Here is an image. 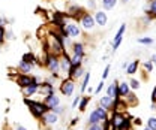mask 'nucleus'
Returning a JSON list of instances; mask_svg holds the SVG:
<instances>
[{"label": "nucleus", "instance_id": "1", "mask_svg": "<svg viewBox=\"0 0 156 130\" xmlns=\"http://www.w3.org/2000/svg\"><path fill=\"white\" fill-rule=\"evenodd\" d=\"M24 103L29 106V109L32 112V115L35 118H41L42 114L45 111H48V106L44 103V102H36V100H32L29 97H24Z\"/></svg>", "mask_w": 156, "mask_h": 130}, {"label": "nucleus", "instance_id": "2", "mask_svg": "<svg viewBox=\"0 0 156 130\" xmlns=\"http://www.w3.org/2000/svg\"><path fill=\"white\" fill-rule=\"evenodd\" d=\"M47 69L51 72V75H57L60 74V57L54 56V54H47L45 56V63Z\"/></svg>", "mask_w": 156, "mask_h": 130}, {"label": "nucleus", "instance_id": "3", "mask_svg": "<svg viewBox=\"0 0 156 130\" xmlns=\"http://www.w3.org/2000/svg\"><path fill=\"white\" fill-rule=\"evenodd\" d=\"M62 33L68 37H78L81 36V29L75 21H68V22H63Z\"/></svg>", "mask_w": 156, "mask_h": 130}, {"label": "nucleus", "instance_id": "4", "mask_svg": "<svg viewBox=\"0 0 156 130\" xmlns=\"http://www.w3.org/2000/svg\"><path fill=\"white\" fill-rule=\"evenodd\" d=\"M80 24H81V27H83L86 32H92V30L95 29V26H96L95 18H93V15H92L90 12H84V14L80 17Z\"/></svg>", "mask_w": 156, "mask_h": 130}, {"label": "nucleus", "instance_id": "5", "mask_svg": "<svg viewBox=\"0 0 156 130\" xmlns=\"http://www.w3.org/2000/svg\"><path fill=\"white\" fill-rule=\"evenodd\" d=\"M74 90H75V82H74L72 78H66V79L60 84V91H62L63 96H66V97H71L72 93H74Z\"/></svg>", "mask_w": 156, "mask_h": 130}, {"label": "nucleus", "instance_id": "6", "mask_svg": "<svg viewBox=\"0 0 156 130\" xmlns=\"http://www.w3.org/2000/svg\"><path fill=\"white\" fill-rule=\"evenodd\" d=\"M41 118H42V123L47 124V126H54V124H57V121H58V115L54 114L51 109H48V111L44 112Z\"/></svg>", "mask_w": 156, "mask_h": 130}, {"label": "nucleus", "instance_id": "7", "mask_svg": "<svg viewBox=\"0 0 156 130\" xmlns=\"http://www.w3.org/2000/svg\"><path fill=\"white\" fill-rule=\"evenodd\" d=\"M114 103H116V100L113 97H110V96H102L99 99V106H102L107 111H111V112L114 111Z\"/></svg>", "mask_w": 156, "mask_h": 130}, {"label": "nucleus", "instance_id": "8", "mask_svg": "<svg viewBox=\"0 0 156 130\" xmlns=\"http://www.w3.org/2000/svg\"><path fill=\"white\" fill-rule=\"evenodd\" d=\"M44 103L48 106V109H53L54 106L60 105V97H58L56 93H51V94H48V96H45Z\"/></svg>", "mask_w": 156, "mask_h": 130}, {"label": "nucleus", "instance_id": "9", "mask_svg": "<svg viewBox=\"0 0 156 130\" xmlns=\"http://www.w3.org/2000/svg\"><path fill=\"white\" fill-rule=\"evenodd\" d=\"M32 82H33V76H30L29 74H20L18 76H17V84H18L21 88L29 87Z\"/></svg>", "mask_w": 156, "mask_h": 130}, {"label": "nucleus", "instance_id": "10", "mask_svg": "<svg viewBox=\"0 0 156 130\" xmlns=\"http://www.w3.org/2000/svg\"><path fill=\"white\" fill-rule=\"evenodd\" d=\"M93 18H95L96 26H99V27H105V26H107V22H108L107 12H104V11H96V12H95V15H93Z\"/></svg>", "mask_w": 156, "mask_h": 130}, {"label": "nucleus", "instance_id": "11", "mask_svg": "<svg viewBox=\"0 0 156 130\" xmlns=\"http://www.w3.org/2000/svg\"><path fill=\"white\" fill-rule=\"evenodd\" d=\"M107 96L113 97L114 100L120 99V97H119V82H117V81H113V82L107 87Z\"/></svg>", "mask_w": 156, "mask_h": 130}, {"label": "nucleus", "instance_id": "12", "mask_svg": "<svg viewBox=\"0 0 156 130\" xmlns=\"http://www.w3.org/2000/svg\"><path fill=\"white\" fill-rule=\"evenodd\" d=\"M69 67H71V60H69V56H68L66 53H63V54L60 56V72H66V74H68Z\"/></svg>", "mask_w": 156, "mask_h": 130}, {"label": "nucleus", "instance_id": "13", "mask_svg": "<svg viewBox=\"0 0 156 130\" xmlns=\"http://www.w3.org/2000/svg\"><path fill=\"white\" fill-rule=\"evenodd\" d=\"M83 14H84V11H83V8L78 6V5H71L69 9H68V15H69V17H74V18H80Z\"/></svg>", "mask_w": 156, "mask_h": 130}, {"label": "nucleus", "instance_id": "14", "mask_svg": "<svg viewBox=\"0 0 156 130\" xmlns=\"http://www.w3.org/2000/svg\"><path fill=\"white\" fill-rule=\"evenodd\" d=\"M129 93H131V87H129V84H128L126 81L119 82V97H120V99H125Z\"/></svg>", "mask_w": 156, "mask_h": 130}, {"label": "nucleus", "instance_id": "15", "mask_svg": "<svg viewBox=\"0 0 156 130\" xmlns=\"http://www.w3.org/2000/svg\"><path fill=\"white\" fill-rule=\"evenodd\" d=\"M32 69H33V64H30V63H26V61L20 60L18 70L21 72V74H29V72H32Z\"/></svg>", "mask_w": 156, "mask_h": 130}, {"label": "nucleus", "instance_id": "16", "mask_svg": "<svg viewBox=\"0 0 156 130\" xmlns=\"http://www.w3.org/2000/svg\"><path fill=\"white\" fill-rule=\"evenodd\" d=\"M83 58H84V57L77 56V54H72V56H69V60H71V66H72V67H80V66H83Z\"/></svg>", "mask_w": 156, "mask_h": 130}, {"label": "nucleus", "instance_id": "17", "mask_svg": "<svg viewBox=\"0 0 156 130\" xmlns=\"http://www.w3.org/2000/svg\"><path fill=\"white\" fill-rule=\"evenodd\" d=\"M72 54H77V56L84 57V45H83L81 42L72 43Z\"/></svg>", "mask_w": 156, "mask_h": 130}, {"label": "nucleus", "instance_id": "18", "mask_svg": "<svg viewBox=\"0 0 156 130\" xmlns=\"http://www.w3.org/2000/svg\"><path fill=\"white\" fill-rule=\"evenodd\" d=\"M95 112L98 114V117L101 118V123H104V121H107L108 120V111L107 109H104L102 106H98V108H95Z\"/></svg>", "mask_w": 156, "mask_h": 130}, {"label": "nucleus", "instance_id": "19", "mask_svg": "<svg viewBox=\"0 0 156 130\" xmlns=\"http://www.w3.org/2000/svg\"><path fill=\"white\" fill-rule=\"evenodd\" d=\"M138 66H140V61H138V60H134L132 63L128 64V67H126V74L128 75L136 74V72H138Z\"/></svg>", "mask_w": 156, "mask_h": 130}, {"label": "nucleus", "instance_id": "20", "mask_svg": "<svg viewBox=\"0 0 156 130\" xmlns=\"http://www.w3.org/2000/svg\"><path fill=\"white\" fill-rule=\"evenodd\" d=\"M89 81H90V72H86V74H84V76H83V82H81V87H80L81 93H84V91L87 90V87H89Z\"/></svg>", "mask_w": 156, "mask_h": 130}, {"label": "nucleus", "instance_id": "21", "mask_svg": "<svg viewBox=\"0 0 156 130\" xmlns=\"http://www.w3.org/2000/svg\"><path fill=\"white\" fill-rule=\"evenodd\" d=\"M89 102H90V97H89V96H83V97L80 99V103H78V109H80L81 112L86 111V108H87Z\"/></svg>", "mask_w": 156, "mask_h": 130}, {"label": "nucleus", "instance_id": "22", "mask_svg": "<svg viewBox=\"0 0 156 130\" xmlns=\"http://www.w3.org/2000/svg\"><path fill=\"white\" fill-rule=\"evenodd\" d=\"M117 2L119 0H101V3H102V8L105 9V11H110V9H113L114 6L117 5Z\"/></svg>", "mask_w": 156, "mask_h": 130}, {"label": "nucleus", "instance_id": "23", "mask_svg": "<svg viewBox=\"0 0 156 130\" xmlns=\"http://www.w3.org/2000/svg\"><path fill=\"white\" fill-rule=\"evenodd\" d=\"M21 60H23V61H26V63H30V64H33V66H35V63H36V57L33 56L32 53H26V54L23 56Z\"/></svg>", "mask_w": 156, "mask_h": 130}, {"label": "nucleus", "instance_id": "24", "mask_svg": "<svg viewBox=\"0 0 156 130\" xmlns=\"http://www.w3.org/2000/svg\"><path fill=\"white\" fill-rule=\"evenodd\" d=\"M147 15L152 17V18H156V0H152V2H150V6H149Z\"/></svg>", "mask_w": 156, "mask_h": 130}, {"label": "nucleus", "instance_id": "25", "mask_svg": "<svg viewBox=\"0 0 156 130\" xmlns=\"http://www.w3.org/2000/svg\"><path fill=\"white\" fill-rule=\"evenodd\" d=\"M101 123V118L98 117V114L95 111L90 112V115H89V124H99Z\"/></svg>", "mask_w": 156, "mask_h": 130}, {"label": "nucleus", "instance_id": "26", "mask_svg": "<svg viewBox=\"0 0 156 130\" xmlns=\"http://www.w3.org/2000/svg\"><path fill=\"white\" fill-rule=\"evenodd\" d=\"M84 69H83V66H80L77 67L75 70H74V74H72V79H77V78H81V76H84Z\"/></svg>", "mask_w": 156, "mask_h": 130}, {"label": "nucleus", "instance_id": "27", "mask_svg": "<svg viewBox=\"0 0 156 130\" xmlns=\"http://www.w3.org/2000/svg\"><path fill=\"white\" fill-rule=\"evenodd\" d=\"M155 40L152 39L150 36H146V37H140L138 39V43H141V45H152Z\"/></svg>", "mask_w": 156, "mask_h": 130}, {"label": "nucleus", "instance_id": "28", "mask_svg": "<svg viewBox=\"0 0 156 130\" xmlns=\"http://www.w3.org/2000/svg\"><path fill=\"white\" fill-rule=\"evenodd\" d=\"M128 84H129L131 90H138V88H140V81H138V79H135V78L129 79V81H128Z\"/></svg>", "mask_w": 156, "mask_h": 130}, {"label": "nucleus", "instance_id": "29", "mask_svg": "<svg viewBox=\"0 0 156 130\" xmlns=\"http://www.w3.org/2000/svg\"><path fill=\"white\" fill-rule=\"evenodd\" d=\"M147 127L150 130H156V117H150L147 120Z\"/></svg>", "mask_w": 156, "mask_h": 130}, {"label": "nucleus", "instance_id": "30", "mask_svg": "<svg viewBox=\"0 0 156 130\" xmlns=\"http://www.w3.org/2000/svg\"><path fill=\"white\" fill-rule=\"evenodd\" d=\"M143 66H144L146 72H149V74H150V72H153V63H152V61H146Z\"/></svg>", "mask_w": 156, "mask_h": 130}, {"label": "nucleus", "instance_id": "31", "mask_svg": "<svg viewBox=\"0 0 156 130\" xmlns=\"http://www.w3.org/2000/svg\"><path fill=\"white\" fill-rule=\"evenodd\" d=\"M51 111L54 112V114H57V115H60V114H63V112H65V108H63V106H60V105H57V106H54Z\"/></svg>", "mask_w": 156, "mask_h": 130}, {"label": "nucleus", "instance_id": "32", "mask_svg": "<svg viewBox=\"0 0 156 130\" xmlns=\"http://www.w3.org/2000/svg\"><path fill=\"white\" fill-rule=\"evenodd\" d=\"M110 69H111V66H110V64H107V67L104 69V74H102V79H104V81L108 78V75H110Z\"/></svg>", "mask_w": 156, "mask_h": 130}, {"label": "nucleus", "instance_id": "33", "mask_svg": "<svg viewBox=\"0 0 156 130\" xmlns=\"http://www.w3.org/2000/svg\"><path fill=\"white\" fill-rule=\"evenodd\" d=\"M104 85H105V82H104V79H102V81H101V82L98 84V87H96V90H95V93H96V94L101 93V91L104 90Z\"/></svg>", "mask_w": 156, "mask_h": 130}, {"label": "nucleus", "instance_id": "34", "mask_svg": "<svg viewBox=\"0 0 156 130\" xmlns=\"http://www.w3.org/2000/svg\"><path fill=\"white\" fill-rule=\"evenodd\" d=\"M87 130H102V126H101V123L99 124H89Z\"/></svg>", "mask_w": 156, "mask_h": 130}, {"label": "nucleus", "instance_id": "35", "mask_svg": "<svg viewBox=\"0 0 156 130\" xmlns=\"http://www.w3.org/2000/svg\"><path fill=\"white\" fill-rule=\"evenodd\" d=\"M125 30H126V24H122L120 29H119V32H117V36H123L125 35Z\"/></svg>", "mask_w": 156, "mask_h": 130}, {"label": "nucleus", "instance_id": "36", "mask_svg": "<svg viewBox=\"0 0 156 130\" xmlns=\"http://www.w3.org/2000/svg\"><path fill=\"white\" fill-rule=\"evenodd\" d=\"M5 32H6L5 27H0V45L5 42Z\"/></svg>", "mask_w": 156, "mask_h": 130}, {"label": "nucleus", "instance_id": "37", "mask_svg": "<svg viewBox=\"0 0 156 130\" xmlns=\"http://www.w3.org/2000/svg\"><path fill=\"white\" fill-rule=\"evenodd\" d=\"M5 39H9V40H12V39H15V36H14V33H12V32L9 30L8 33L5 32Z\"/></svg>", "mask_w": 156, "mask_h": 130}, {"label": "nucleus", "instance_id": "38", "mask_svg": "<svg viewBox=\"0 0 156 130\" xmlns=\"http://www.w3.org/2000/svg\"><path fill=\"white\" fill-rule=\"evenodd\" d=\"M80 99H81V96H77V97L74 99V102H72V108H74V109H75V108L78 106V103H80Z\"/></svg>", "mask_w": 156, "mask_h": 130}, {"label": "nucleus", "instance_id": "39", "mask_svg": "<svg viewBox=\"0 0 156 130\" xmlns=\"http://www.w3.org/2000/svg\"><path fill=\"white\" fill-rule=\"evenodd\" d=\"M6 24H8V19L5 18V17H2V18H0V27H5Z\"/></svg>", "mask_w": 156, "mask_h": 130}, {"label": "nucleus", "instance_id": "40", "mask_svg": "<svg viewBox=\"0 0 156 130\" xmlns=\"http://www.w3.org/2000/svg\"><path fill=\"white\" fill-rule=\"evenodd\" d=\"M95 6H96L95 0H89V8H90V9H95Z\"/></svg>", "mask_w": 156, "mask_h": 130}, {"label": "nucleus", "instance_id": "41", "mask_svg": "<svg viewBox=\"0 0 156 130\" xmlns=\"http://www.w3.org/2000/svg\"><path fill=\"white\" fill-rule=\"evenodd\" d=\"M152 102H156V85L153 88V91H152Z\"/></svg>", "mask_w": 156, "mask_h": 130}, {"label": "nucleus", "instance_id": "42", "mask_svg": "<svg viewBox=\"0 0 156 130\" xmlns=\"http://www.w3.org/2000/svg\"><path fill=\"white\" fill-rule=\"evenodd\" d=\"M134 124H135V126H141V120H140V118H135V120H134Z\"/></svg>", "mask_w": 156, "mask_h": 130}, {"label": "nucleus", "instance_id": "43", "mask_svg": "<svg viewBox=\"0 0 156 130\" xmlns=\"http://www.w3.org/2000/svg\"><path fill=\"white\" fill-rule=\"evenodd\" d=\"M77 123H78V118H72V121H71V124H72V126H75Z\"/></svg>", "mask_w": 156, "mask_h": 130}, {"label": "nucleus", "instance_id": "44", "mask_svg": "<svg viewBox=\"0 0 156 130\" xmlns=\"http://www.w3.org/2000/svg\"><path fill=\"white\" fill-rule=\"evenodd\" d=\"M150 61H152V63H156V54H153V56L150 57Z\"/></svg>", "mask_w": 156, "mask_h": 130}, {"label": "nucleus", "instance_id": "45", "mask_svg": "<svg viewBox=\"0 0 156 130\" xmlns=\"http://www.w3.org/2000/svg\"><path fill=\"white\" fill-rule=\"evenodd\" d=\"M17 130H27L26 127H23L21 124H17Z\"/></svg>", "mask_w": 156, "mask_h": 130}, {"label": "nucleus", "instance_id": "46", "mask_svg": "<svg viewBox=\"0 0 156 130\" xmlns=\"http://www.w3.org/2000/svg\"><path fill=\"white\" fill-rule=\"evenodd\" d=\"M144 130H150V129H149V127H146V129H144Z\"/></svg>", "mask_w": 156, "mask_h": 130}, {"label": "nucleus", "instance_id": "47", "mask_svg": "<svg viewBox=\"0 0 156 130\" xmlns=\"http://www.w3.org/2000/svg\"><path fill=\"white\" fill-rule=\"evenodd\" d=\"M149 2H152V0H149Z\"/></svg>", "mask_w": 156, "mask_h": 130}, {"label": "nucleus", "instance_id": "48", "mask_svg": "<svg viewBox=\"0 0 156 130\" xmlns=\"http://www.w3.org/2000/svg\"><path fill=\"white\" fill-rule=\"evenodd\" d=\"M8 130H9V129H8Z\"/></svg>", "mask_w": 156, "mask_h": 130}]
</instances>
